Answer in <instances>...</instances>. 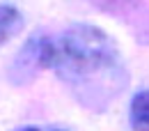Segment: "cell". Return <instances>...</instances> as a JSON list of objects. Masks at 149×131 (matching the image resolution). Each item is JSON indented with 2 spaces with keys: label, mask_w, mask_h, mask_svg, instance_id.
<instances>
[{
  "label": "cell",
  "mask_w": 149,
  "mask_h": 131,
  "mask_svg": "<svg viewBox=\"0 0 149 131\" xmlns=\"http://www.w3.org/2000/svg\"><path fill=\"white\" fill-rule=\"evenodd\" d=\"M51 69L90 113H106L129 88V67L117 41L90 23H74L53 37Z\"/></svg>",
  "instance_id": "cell-1"
},
{
  "label": "cell",
  "mask_w": 149,
  "mask_h": 131,
  "mask_svg": "<svg viewBox=\"0 0 149 131\" xmlns=\"http://www.w3.org/2000/svg\"><path fill=\"white\" fill-rule=\"evenodd\" d=\"M51 64H53V37L35 35L21 46V51L7 69V76L14 85H28L44 69H51Z\"/></svg>",
  "instance_id": "cell-2"
},
{
  "label": "cell",
  "mask_w": 149,
  "mask_h": 131,
  "mask_svg": "<svg viewBox=\"0 0 149 131\" xmlns=\"http://www.w3.org/2000/svg\"><path fill=\"white\" fill-rule=\"evenodd\" d=\"M23 14L19 7L14 5H0V46H5L7 41L19 35L23 30Z\"/></svg>",
  "instance_id": "cell-3"
},
{
  "label": "cell",
  "mask_w": 149,
  "mask_h": 131,
  "mask_svg": "<svg viewBox=\"0 0 149 131\" xmlns=\"http://www.w3.org/2000/svg\"><path fill=\"white\" fill-rule=\"evenodd\" d=\"M129 124L133 131H149V90H142L131 99Z\"/></svg>",
  "instance_id": "cell-4"
},
{
  "label": "cell",
  "mask_w": 149,
  "mask_h": 131,
  "mask_svg": "<svg viewBox=\"0 0 149 131\" xmlns=\"http://www.w3.org/2000/svg\"><path fill=\"white\" fill-rule=\"evenodd\" d=\"M19 131H44V129H39V127H21ZM51 131H64V129H51Z\"/></svg>",
  "instance_id": "cell-5"
}]
</instances>
